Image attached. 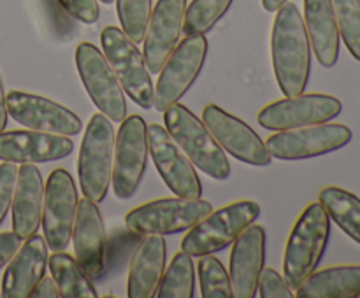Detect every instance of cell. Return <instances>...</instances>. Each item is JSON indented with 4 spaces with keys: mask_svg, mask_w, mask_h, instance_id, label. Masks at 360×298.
Listing matches in <instances>:
<instances>
[{
    "mask_svg": "<svg viewBox=\"0 0 360 298\" xmlns=\"http://www.w3.org/2000/svg\"><path fill=\"white\" fill-rule=\"evenodd\" d=\"M0 297H2V291H0Z\"/></svg>",
    "mask_w": 360,
    "mask_h": 298,
    "instance_id": "cell-41",
    "label": "cell"
},
{
    "mask_svg": "<svg viewBox=\"0 0 360 298\" xmlns=\"http://www.w3.org/2000/svg\"><path fill=\"white\" fill-rule=\"evenodd\" d=\"M32 298H58L60 290L58 284L53 277H42L37 283V286L34 287V291L30 293Z\"/></svg>",
    "mask_w": 360,
    "mask_h": 298,
    "instance_id": "cell-37",
    "label": "cell"
},
{
    "mask_svg": "<svg viewBox=\"0 0 360 298\" xmlns=\"http://www.w3.org/2000/svg\"><path fill=\"white\" fill-rule=\"evenodd\" d=\"M234 0H192L185 11L183 32L190 34H206L221 20Z\"/></svg>",
    "mask_w": 360,
    "mask_h": 298,
    "instance_id": "cell-30",
    "label": "cell"
},
{
    "mask_svg": "<svg viewBox=\"0 0 360 298\" xmlns=\"http://www.w3.org/2000/svg\"><path fill=\"white\" fill-rule=\"evenodd\" d=\"M44 203V179L34 163H21L14 182L13 202V231L27 238L37 231Z\"/></svg>",
    "mask_w": 360,
    "mask_h": 298,
    "instance_id": "cell-23",
    "label": "cell"
},
{
    "mask_svg": "<svg viewBox=\"0 0 360 298\" xmlns=\"http://www.w3.org/2000/svg\"><path fill=\"white\" fill-rule=\"evenodd\" d=\"M311 51L301 11L295 4H283L274 18L271 55L274 76L285 97L304 93L311 74Z\"/></svg>",
    "mask_w": 360,
    "mask_h": 298,
    "instance_id": "cell-1",
    "label": "cell"
},
{
    "mask_svg": "<svg viewBox=\"0 0 360 298\" xmlns=\"http://www.w3.org/2000/svg\"><path fill=\"white\" fill-rule=\"evenodd\" d=\"M319 202L350 238L360 244V198L340 186H327L319 193Z\"/></svg>",
    "mask_w": 360,
    "mask_h": 298,
    "instance_id": "cell-27",
    "label": "cell"
},
{
    "mask_svg": "<svg viewBox=\"0 0 360 298\" xmlns=\"http://www.w3.org/2000/svg\"><path fill=\"white\" fill-rule=\"evenodd\" d=\"M102 53L118 76L125 93L139 107L151 109L155 102V86L143 51L137 48L122 28L105 27L101 34Z\"/></svg>",
    "mask_w": 360,
    "mask_h": 298,
    "instance_id": "cell-7",
    "label": "cell"
},
{
    "mask_svg": "<svg viewBox=\"0 0 360 298\" xmlns=\"http://www.w3.org/2000/svg\"><path fill=\"white\" fill-rule=\"evenodd\" d=\"M211 210L213 205L202 198H158L134 207L125 216V226L139 237L174 235L188 231Z\"/></svg>",
    "mask_w": 360,
    "mask_h": 298,
    "instance_id": "cell-6",
    "label": "cell"
},
{
    "mask_svg": "<svg viewBox=\"0 0 360 298\" xmlns=\"http://www.w3.org/2000/svg\"><path fill=\"white\" fill-rule=\"evenodd\" d=\"M115 137L112 121L102 112L91 116L84 128L77 158V175L83 195L95 203L105 198L111 184Z\"/></svg>",
    "mask_w": 360,
    "mask_h": 298,
    "instance_id": "cell-4",
    "label": "cell"
},
{
    "mask_svg": "<svg viewBox=\"0 0 360 298\" xmlns=\"http://www.w3.org/2000/svg\"><path fill=\"white\" fill-rule=\"evenodd\" d=\"M197 272H199L200 294L204 298H234L231 276L224 263L213 255L199 256Z\"/></svg>",
    "mask_w": 360,
    "mask_h": 298,
    "instance_id": "cell-29",
    "label": "cell"
},
{
    "mask_svg": "<svg viewBox=\"0 0 360 298\" xmlns=\"http://www.w3.org/2000/svg\"><path fill=\"white\" fill-rule=\"evenodd\" d=\"M202 121L224 151L243 163L266 167L273 160L259 133L241 118L224 111L220 105L207 104L202 111Z\"/></svg>",
    "mask_w": 360,
    "mask_h": 298,
    "instance_id": "cell-15",
    "label": "cell"
},
{
    "mask_svg": "<svg viewBox=\"0 0 360 298\" xmlns=\"http://www.w3.org/2000/svg\"><path fill=\"white\" fill-rule=\"evenodd\" d=\"M359 298H360V297H359Z\"/></svg>",
    "mask_w": 360,
    "mask_h": 298,
    "instance_id": "cell-42",
    "label": "cell"
},
{
    "mask_svg": "<svg viewBox=\"0 0 360 298\" xmlns=\"http://www.w3.org/2000/svg\"><path fill=\"white\" fill-rule=\"evenodd\" d=\"M49 270L56 280L62 298H97L94 280L88 277L83 266L65 251H53L48 258Z\"/></svg>",
    "mask_w": 360,
    "mask_h": 298,
    "instance_id": "cell-26",
    "label": "cell"
},
{
    "mask_svg": "<svg viewBox=\"0 0 360 298\" xmlns=\"http://www.w3.org/2000/svg\"><path fill=\"white\" fill-rule=\"evenodd\" d=\"M260 216V205L253 200H238L218 210H211L206 217L199 221L195 226L181 241V251L190 256L213 255L224 251L236 238L255 223Z\"/></svg>",
    "mask_w": 360,
    "mask_h": 298,
    "instance_id": "cell-5",
    "label": "cell"
},
{
    "mask_svg": "<svg viewBox=\"0 0 360 298\" xmlns=\"http://www.w3.org/2000/svg\"><path fill=\"white\" fill-rule=\"evenodd\" d=\"M297 298H359L360 265H341L313 272L295 290Z\"/></svg>",
    "mask_w": 360,
    "mask_h": 298,
    "instance_id": "cell-25",
    "label": "cell"
},
{
    "mask_svg": "<svg viewBox=\"0 0 360 298\" xmlns=\"http://www.w3.org/2000/svg\"><path fill=\"white\" fill-rule=\"evenodd\" d=\"M116 11L122 30L134 42L143 41L151 16V0H116Z\"/></svg>",
    "mask_w": 360,
    "mask_h": 298,
    "instance_id": "cell-32",
    "label": "cell"
},
{
    "mask_svg": "<svg viewBox=\"0 0 360 298\" xmlns=\"http://www.w3.org/2000/svg\"><path fill=\"white\" fill-rule=\"evenodd\" d=\"M259 294L262 298H292L295 297V293L292 291V286L288 284V280L285 279V276L278 273V270L271 269H262L259 279Z\"/></svg>",
    "mask_w": 360,
    "mask_h": 298,
    "instance_id": "cell-33",
    "label": "cell"
},
{
    "mask_svg": "<svg viewBox=\"0 0 360 298\" xmlns=\"http://www.w3.org/2000/svg\"><path fill=\"white\" fill-rule=\"evenodd\" d=\"M21 242H23V238L14 231H2L0 233V269L7 265V262L13 258L14 252L20 249Z\"/></svg>",
    "mask_w": 360,
    "mask_h": 298,
    "instance_id": "cell-36",
    "label": "cell"
},
{
    "mask_svg": "<svg viewBox=\"0 0 360 298\" xmlns=\"http://www.w3.org/2000/svg\"><path fill=\"white\" fill-rule=\"evenodd\" d=\"M7 93L4 90V83H2V77H0V132L6 130L7 125Z\"/></svg>",
    "mask_w": 360,
    "mask_h": 298,
    "instance_id": "cell-38",
    "label": "cell"
},
{
    "mask_svg": "<svg viewBox=\"0 0 360 298\" xmlns=\"http://www.w3.org/2000/svg\"><path fill=\"white\" fill-rule=\"evenodd\" d=\"M76 67L95 107L111 121L122 123L127 118L125 90L104 53L91 42H81L76 48Z\"/></svg>",
    "mask_w": 360,
    "mask_h": 298,
    "instance_id": "cell-9",
    "label": "cell"
},
{
    "mask_svg": "<svg viewBox=\"0 0 360 298\" xmlns=\"http://www.w3.org/2000/svg\"><path fill=\"white\" fill-rule=\"evenodd\" d=\"M207 56V39L202 34H190L178 42L160 69L155 86L153 107L164 112L185 97L202 70Z\"/></svg>",
    "mask_w": 360,
    "mask_h": 298,
    "instance_id": "cell-8",
    "label": "cell"
},
{
    "mask_svg": "<svg viewBox=\"0 0 360 298\" xmlns=\"http://www.w3.org/2000/svg\"><path fill=\"white\" fill-rule=\"evenodd\" d=\"M195 290V266L188 252H176L167 269L164 270L158 298H192Z\"/></svg>",
    "mask_w": 360,
    "mask_h": 298,
    "instance_id": "cell-28",
    "label": "cell"
},
{
    "mask_svg": "<svg viewBox=\"0 0 360 298\" xmlns=\"http://www.w3.org/2000/svg\"><path fill=\"white\" fill-rule=\"evenodd\" d=\"M340 37L350 55L360 62V0H333Z\"/></svg>",
    "mask_w": 360,
    "mask_h": 298,
    "instance_id": "cell-31",
    "label": "cell"
},
{
    "mask_svg": "<svg viewBox=\"0 0 360 298\" xmlns=\"http://www.w3.org/2000/svg\"><path fill=\"white\" fill-rule=\"evenodd\" d=\"M352 130L340 123H320L301 128L280 130L267 139L271 156L278 160H308L333 153L350 144Z\"/></svg>",
    "mask_w": 360,
    "mask_h": 298,
    "instance_id": "cell-12",
    "label": "cell"
},
{
    "mask_svg": "<svg viewBox=\"0 0 360 298\" xmlns=\"http://www.w3.org/2000/svg\"><path fill=\"white\" fill-rule=\"evenodd\" d=\"M74 255L91 280H98L108 272L109 244L104 219L97 203L84 196L77 203L72 231Z\"/></svg>",
    "mask_w": 360,
    "mask_h": 298,
    "instance_id": "cell-17",
    "label": "cell"
},
{
    "mask_svg": "<svg viewBox=\"0 0 360 298\" xmlns=\"http://www.w3.org/2000/svg\"><path fill=\"white\" fill-rule=\"evenodd\" d=\"M148 147L162 181L176 196L200 198L202 182L197 175L195 165L169 135L165 126L157 123L148 126Z\"/></svg>",
    "mask_w": 360,
    "mask_h": 298,
    "instance_id": "cell-14",
    "label": "cell"
},
{
    "mask_svg": "<svg viewBox=\"0 0 360 298\" xmlns=\"http://www.w3.org/2000/svg\"><path fill=\"white\" fill-rule=\"evenodd\" d=\"M58 4L81 23L91 25L101 16L98 0H58Z\"/></svg>",
    "mask_w": 360,
    "mask_h": 298,
    "instance_id": "cell-35",
    "label": "cell"
},
{
    "mask_svg": "<svg viewBox=\"0 0 360 298\" xmlns=\"http://www.w3.org/2000/svg\"><path fill=\"white\" fill-rule=\"evenodd\" d=\"M77 203L79 198L72 175L65 168H55L44 184L41 217L46 244L53 251H65L72 241Z\"/></svg>",
    "mask_w": 360,
    "mask_h": 298,
    "instance_id": "cell-11",
    "label": "cell"
},
{
    "mask_svg": "<svg viewBox=\"0 0 360 298\" xmlns=\"http://www.w3.org/2000/svg\"><path fill=\"white\" fill-rule=\"evenodd\" d=\"M288 0H262V6L267 13H276L283 4H287Z\"/></svg>",
    "mask_w": 360,
    "mask_h": 298,
    "instance_id": "cell-39",
    "label": "cell"
},
{
    "mask_svg": "<svg viewBox=\"0 0 360 298\" xmlns=\"http://www.w3.org/2000/svg\"><path fill=\"white\" fill-rule=\"evenodd\" d=\"M98 2H102V4H112V2H115V0H98Z\"/></svg>",
    "mask_w": 360,
    "mask_h": 298,
    "instance_id": "cell-40",
    "label": "cell"
},
{
    "mask_svg": "<svg viewBox=\"0 0 360 298\" xmlns=\"http://www.w3.org/2000/svg\"><path fill=\"white\" fill-rule=\"evenodd\" d=\"M74 151L70 137L37 130L0 132V160L13 163H48L63 160Z\"/></svg>",
    "mask_w": 360,
    "mask_h": 298,
    "instance_id": "cell-19",
    "label": "cell"
},
{
    "mask_svg": "<svg viewBox=\"0 0 360 298\" xmlns=\"http://www.w3.org/2000/svg\"><path fill=\"white\" fill-rule=\"evenodd\" d=\"M7 114L28 130L67 137L77 135L83 126L79 116L65 105L21 90L7 93Z\"/></svg>",
    "mask_w": 360,
    "mask_h": 298,
    "instance_id": "cell-16",
    "label": "cell"
},
{
    "mask_svg": "<svg viewBox=\"0 0 360 298\" xmlns=\"http://www.w3.org/2000/svg\"><path fill=\"white\" fill-rule=\"evenodd\" d=\"M148 125L141 116L132 114L120 125L115 137L111 184L118 198L127 200L137 191L148 163Z\"/></svg>",
    "mask_w": 360,
    "mask_h": 298,
    "instance_id": "cell-10",
    "label": "cell"
},
{
    "mask_svg": "<svg viewBox=\"0 0 360 298\" xmlns=\"http://www.w3.org/2000/svg\"><path fill=\"white\" fill-rule=\"evenodd\" d=\"M266 262V230L250 224L234 241L229 262V276L234 298H253Z\"/></svg>",
    "mask_w": 360,
    "mask_h": 298,
    "instance_id": "cell-20",
    "label": "cell"
},
{
    "mask_svg": "<svg viewBox=\"0 0 360 298\" xmlns=\"http://www.w3.org/2000/svg\"><path fill=\"white\" fill-rule=\"evenodd\" d=\"M49 248L42 235H30L7 262L2 277L4 298H28L48 266Z\"/></svg>",
    "mask_w": 360,
    "mask_h": 298,
    "instance_id": "cell-21",
    "label": "cell"
},
{
    "mask_svg": "<svg viewBox=\"0 0 360 298\" xmlns=\"http://www.w3.org/2000/svg\"><path fill=\"white\" fill-rule=\"evenodd\" d=\"M164 121L169 135L197 168L217 181L231 177V161L224 147L217 142L206 123L197 118L186 105L176 102L165 109Z\"/></svg>",
    "mask_w": 360,
    "mask_h": 298,
    "instance_id": "cell-3",
    "label": "cell"
},
{
    "mask_svg": "<svg viewBox=\"0 0 360 298\" xmlns=\"http://www.w3.org/2000/svg\"><path fill=\"white\" fill-rule=\"evenodd\" d=\"M343 104L340 98L326 93H306L287 97L266 105L257 119L267 130H290L301 126L320 125L333 121L341 114Z\"/></svg>",
    "mask_w": 360,
    "mask_h": 298,
    "instance_id": "cell-13",
    "label": "cell"
},
{
    "mask_svg": "<svg viewBox=\"0 0 360 298\" xmlns=\"http://www.w3.org/2000/svg\"><path fill=\"white\" fill-rule=\"evenodd\" d=\"M167 262L164 235H144L134 251L127 279L129 298H153L160 286Z\"/></svg>",
    "mask_w": 360,
    "mask_h": 298,
    "instance_id": "cell-22",
    "label": "cell"
},
{
    "mask_svg": "<svg viewBox=\"0 0 360 298\" xmlns=\"http://www.w3.org/2000/svg\"><path fill=\"white\" fill-rule=\"evenodd\" d=\"M18 167L13 161H4L0 165V224L6 219L11 209L14 193V182H16Z\"/></svg>",
    "mask_w": 360,
    "mask_h": 298,
    "instance_id": "cell-34",
    "label": "cell"
},
{
    "mask_svg": "<svg viewBox=\"0 0 360 298\" xmlns=\"http://www.w3.org/2000/svg\"><path fill=\"white\" fill-rule=\"evenodd\" d=\"M306 30L311 49L323 67H334L340 58V28L333 0H304Z\"/></svg>",
    "mask_w": 360,
    "mask_h": 298,
    "instance_id": "cell-24",
    "label": "cell"
},
{
    "mask_svg": "<svg viewBox=\"0 0 360 298\" xmlns=\"http://www.w3.org/2000/svg\"><path fill=\"white\" fill-rule=\"evenodd\" d=\"M330 237V217L320 202H313L295 221L283 256V276L297 290L320 265Z\"/></svg>",
    "mask_w": 360,
    "mask_h": 298,
    "instance_id": "cell-2",
    "label": "cell"
},
{
    "mask_svg": "<svg viewBox=\"0 0 360 298\" xmlns=\"http://www.w3.org/2000/svg\"><path fill=\"white\" fill-rule=\"evenodd\" d=\"M186 0H158L151 11L143 55L151 74H158L172 49L178 46L185 25Z\"/></svg>",
    "mask_w": 360,
    "mask_h": 298,
    "instance_id": "cell-18",
    "label": "cell"
}]
</instances>
